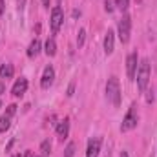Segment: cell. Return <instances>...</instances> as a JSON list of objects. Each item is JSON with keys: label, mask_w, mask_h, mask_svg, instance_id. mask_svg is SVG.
I'll use <instances>...</instances> for the list:
<instances>
[{"label": "cell", "mask_w": 157, "mask_h": 157, "mask_svg": "<svg viewBox=\"0 0 157 157\" xmlns=\"http://www.w3.org/2000/svg\"><path fill=\"white\" fill-rule=\"evenodd\" d=\"M106 97H108V101H110L115 108L121 106V99H122V95H121V84H119L117 77H110L108 78V82H106Z\"/></svg>", "instance_id": "2"}, {"label": "cell", "mask_w": 157, "mask_h": 157, "mask_svg": "<svg viewBox=\"0 0 157 157\" xmlns=\"http://www.w3.org/2000/svg\"><path fill=\"white\" fill-rule=\"evenodd\" d=\"M75 155V143H70L68 146H66V154L64 157H73Z\"/></svg>", "instance_id": "19"}, {"label": "cell", "mask_w": 157, "mask_h": 157, "mask_svg": "<svg viewBox=\"0 0 157 157\" xmlns=\"http://www.w3.org/2000/svg\"><path fill=\"white\" fill-rule=\"evenodd\" d=\"M115 6H117V9H121V11H126L128 6H130V0H115Z\"/></svg>", "instance_id": "17"}, {"label": "cell", "mask_w": 157, "mask_h": 157, "mask_svg": "<svg viewBox=\"0 0 157 157\" xmlns=\"http://www.w3.org/2000/svg\"><path fill=\"white\" fill-rule=\"evenodd\" d=\"M13 157H20V154H17V155H13Z\"/></svg>", "instance_id": "28"}, {"label": "cell", "mask_w": 157, "mask_h": 157, "mask_svg": "<svg viewBox=\"0 0 157 157\" xmlns=\"http://www.w3.org/2000/svg\"><path fill=\"white\" fill-rule=\"evenodd\" d=\"M113 44H115V33L112 29H108V33L104 37V53L106 55H112L113 53Z\"/></svg>", "instance_id": "12"}, {"label": "cell", "mask_w": 157, "mask_h": 157, "mask_svg": "<svg viewBox=\"0 0 157 157\" xmlns=\"http://www.w3.org/2000/svg\"><path fill=\"white\" fill-rule=\"evenodd\" d=\"M42 4H44V7H49V0H42Z\"/></svg>", "instance_id": "24"}, {"label": "cell", "mask_w": 157, "mask_h": 157, "mask_svg": "<svg viewBox=\"0 0 157 157\" xmlns=\"http://www.w3.org/2000/svg\"><path fill=\"white\" fill-rule=\"evenodd\" d=\"M137 62H139V59H137V53H130L128 57H126V75L130 80H133L135 78V73H137Z\"/></svg>", "instance_id": "7"}, {"label": "cell", "mask_w": 157, "mask_h": 157, "mask_svg": "<svg viewBox=\"0 0 157 157\" xmlns=\"http://www.w3.org/2000/svg\"><path fill=\"white\" fill-rule=\"evenodd\" d=\"M73 90H75V84L71 82V84H70V88H68V95H70V97L73 95Z\"/></svg>", "instance_id": "21"}, {"label": "cell", "mask_w": 157, "mask_h": 157, "mask_svg": "<svg viewBox=\"0 0 157 157\" xmlns=\"http://www.w3.org/2000/svg\"><path fill=\"white\" fill-rule=\"evenodd\" d=\"M24 157H33V155H31L29 152H26V154H24ZM35 157H40V155H35Z\"/></svg>", "instance_id": "25"}, {"label": "cell", "mask_w": 157, "mask_h": 157, "mask_svg": "<svg viewBox=\"0 0 157 157\" xmlns=\"http://www.w3.org/2000/svg\"><path fill=\"white\" fill-rule=\"evenodd\" d=\"M104 7H106V11H108V13H112V11H113V4H112L110 0H106V2H104Z\"/></svg>", "instance_id": "20"}, {"label": "cell", "mask_w": 157, "mask_h": 157, "mask_svg": "<svg viewBox=\"0 0 157 157\" xmlns=\"http://www.w3.org/2000/svg\"><path fill=\"white\" fill-rule=\"evenodd\" d=\"M4 9H6L4 7V0H0V15H4Z\"/></svg>", "instance_id": "22"}, {"label": "cell", "mask_w": 157, "mask_h": 157, "mask_svg": "<svg viewBox=\"0 0 157 157\" xmlns=\"http://www.w3.org/2000/svg\"><path fill=\"white\" fill-rule=\"evenodd\" d=\"M44 51H46V55H48V57H55V53H57V44H55V39H48V40H46V44H44Z\"/></svg>", "instance_id": "15"}, {"label": "cell", "mask_w": 157, "mask_h": 157, "mask_svg": "<svg viewBox=\"0 0 157 157\" xmlns=\"http://www.w3.org/2000/svg\"><path fill=\"white\" fill-rule=\"evenodd\" d=\"M40 49H42V44H40L39 39H35L31 44H29V48H28V57H29V59H35V57L40 53Z\"/></svg>", "instance_id": "13"}, {"label": "cell", "mask_w": 157, "mask_h": 157, "mask_svg": "<svg viewBox=\"0 0 157 157\" xmlns=\"http://www.w3.org/2000/svg\"><path fill=\"white\" fill-rule=\"evenodd\" d=\"M62 22H64V13H62V9H60L59 6H55V7L51 9V18H49V28H51V31H53V33H59Z\"/></svg>", "instance_id": "5"}, {"label": "cell", "mask_w": 157, "mask_h": 157, "mask_svg": "<svg viewBox=\"0 0 157 157\" xmlns=\"http://www.w3.org/2000/svg\"><path fill=\"white\" fill-rule=\"evenodd\" d=\"M117 31H119V39L122 44H126L130 40V31H132V18L130 15H122L121 20H119V26H117Z\"/></svg>", "instance_id": "4"}, {"label": "cell", "mask_w": 157, "mask_h": 157, "mask_svg": "<svg viewBox=\"0 0 157 157\" xmlns=\"http://www.w3.org/2000/svg\"><path fill=\"white\" fill-rule=\"evenodd\" d=\"M137 88L139 91H144L148 88V82H150V75H152V68H150V62L146 59L141 60L139 68H137Z\"/></svg>", "instance_id": "1"}, {"label": "cell", "mask_w": 157, "mask_h": 157, "mask_svg": "<svg viewBox=\"0 0 157 157\" xmlns=\"http://www.w3.org/2000/svg\"><path fill=\"white\" fill-rule=\"evenodd\" d=\"M4 91H6V86H4V84H2V82H0V95H2V93H4Z\"/></svg>", "instance_id": "23"}, {"label": "cell", "mask_w": 157, "mask_h": 157, "mask_svg": "<svg viewBox=\"0 0 157 157\" xmlns=\"http://www.w3.org/2000/svg\"><path fill=\"white\" fill-rule=\"evenodd\" d=\"M40 152H42V157L49 155V152H51V143H49V141H42V144H40Z\"/></svg>", "instance_id": "16"}, {"label": "cell", "mask_w": 157, "mask_h": 157, "mask_svg": "<svg viewBox=\"0 0 157 157\" xmlns=\"http://www.w3.org/2000/svg\"><path fill=\"white\" fill-rule=\"evenodd\" d=\"M53 80H55V70H53V66H46L44 73H42V78H40V86L44 90H48L53 84Z\"/></svg>", "instance_id": "8"}, {"label": "cell", "mask_w": 157, "mask_h": 157, "mask_svg": "<svg viewBox=\"0 0 157 157\" xmlns=\"http://www.w3.org/2000/svg\"><path fill=\"white\" fill-rule=\"evenodd\" d=\"M0 106H2V102H0Z\"/></svg>", "instance_id": "29"}, {"label": "cell", "mask_w": 157, "mask_h": 157, "mask_svg": "<svg viewBox=\"0 0 157 157\" xmlns=\"http://www.w3.org/2000/svg\"><path fill=\"white\" fill-rule=\"evenodd\" d=\"M101 144H102V139H101V137H93V139H90V143H88V150H86V157H99Z\"/></svg>", "instance_id": "9"}, {"label": "cell", "mask_w": 157, "mask_h": 157, "mask_svg": "<svg viewBox=\"0 0 157 157\" xmlns=\"http://www.w3.org/2000/svg\"><path fill=\"white\" fill-rule=\"evenodd\" d=\"M121 157H128V154H126V152H122V154H121Z\"/></svg>", "instance_id": "27"}, {"label": "cell", "mask_w": 157, "mask_h": 157, "mask_svg": "<svg viewBox=\"0 0 157 157\" xmlns=\"http://www.w3.org/2000/svg\"><path fill=\"white\" fill-rule=\"evenodd\" d=\"M26 90H28V78L26 77H20L15 84H13V88H11V93L15 95V97H22L24 93H26Z\"/></svg>", "instance_id": "10"}, {"label": "cell", "mask_w": 157, "mask_h": 157, "mask_svg": "<svg viewBox=\"0 0 157 157\" xmlns=\"http://www.w3.org/2000/svg\"><path fill=\"white\" fill-rule=\"evenodd\" d=\"M84 39H86V29H78V37H77V46L78 48L84 46Z\"/></svg>", "instance_id": "18"}, {"label": "cell", "mask_w": 157, "mask_h": 157, "mask_svg": "<svg viewBox=\"0 0 157 157\" xmlns=\"http://www.w3.org/2000/svg\"><path fill=\"white\" fill-rule=\"evenodd\" d=\"M13 73H15V68H13V64H2L0 66V78H11L13 77Z\"/></svg>", "instance_id": "14"}, {"label": "cell", "mask_w": 157, "mask_h": 157, "mask_svg": "<svg viewBox=\"0 0 157 157\" xmlns=\"http://www.w3.org/2000/svg\"><path fill=\"white\" fill-rule=\"evenodd\" d=\"M18 7H24V0H18Z\"/></svg>", "instance_id": "26"}, {"label": "cell", "mask_w": 157, "mask_h": 157, "mask_svg": "<svg viewBox=\"0 0 157 157\" xmlns=\"http://www.w3.org/2000/svg\"><path fill=\"white\" fill-rule=\"evenodd\" d=\"M137 122H139L137 104H132V106H130V110H128V113H126V115H124V119H122L121 132H130V130H133V128L137 126Z\"/></svg>", "instance_id": "3"}, {"label": "cell", "mask_w": 157, "mask_h": 157, "mask_svg": "<svg viewBox=\"0 0 157 157\" xmlns=\"http://www.w3.org/2000/svg\"><path fill=\"white\" fill-rule=\"evenodd\" d=\"M70 133V119H62L59 124H57V137L59 141H64Z\"/></svg>", "instance_id": "11"}, {"label": "cell", "mask_w": 157, "mask_h": 157, "mask_svg": "<svg viewBox=\"0 0 157 157\" xmlns=\"http://www.w3.org/2000/svg\"><path fill=\"white\" fill-rule=\"evenodd\" d=\"M15 112H17V106H15V104H9L7 110H6V113L0 117V133H4L6 130H9L11 119H13V115H15Z\"/></svg>", "instance_id": "6"}]
</instances>
